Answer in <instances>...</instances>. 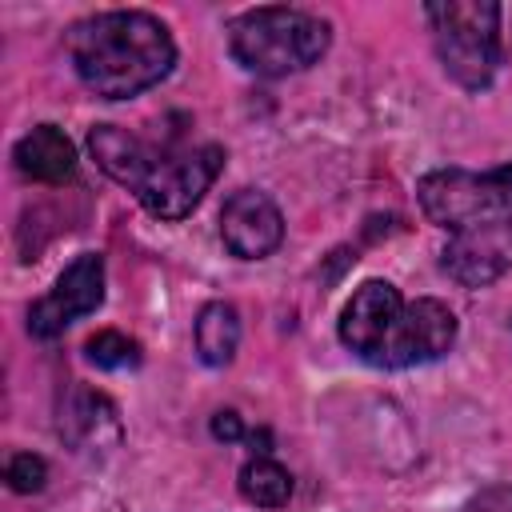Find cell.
Listing matches in <instances>:
<instances>
[{
    "label": "cell",
    "instance_id": "6da1fadb",
    "mask_svg": "<svg viewBox=\"0 0 512 512\" xmlns=\"http://www.w3.org/2000/svg\"><path fill=\"white\" fill-rule=\"evenodd\" d=\"M416 200L448 232L440 268L456 284L484 288L512 268V164L484 172L436 168L416 184Z\"/></svg>",
    "mask_w": 512,
    "mask_h": 512
},
{
    "label": "cell",
    "instance_id": "7a4b0ae2",
    "mask_svg": "<svg viewBox=\"0 0 512 512\" xmlns=\"http://www.w3.org/2000/svg\"><path fill=\"white\" fill-rule=\"evenodd\" d=\"M88 148L96 164L160 220H184L224 168L220 144H188L176 136L144 140L116 124H96Z\"/></svg>",
    "mask_w": 512,
    "mask_h": 512
},
{
    "label": "cell",
    "instance_id": "3957f363",
    "mask_svg": "<svg viewBox=\"0 0 512 512\" xmlns=\"http://www.w3.org/2000/svg\"><path fill=\"white\" fill-rule=\"evenodd\" d=\"M68 56L84 88L104 100H128L160 84L176 64V44L152 12L116 8L76 20L64 32Z\"/></svg>",
    "mask_w": 512,
    "mask_h": 512
},
{
    "label": "cell",
    "instance_id": "277c9868",
    "mask_svg": "<svg viewBox=\"0 0 512 512\" xmlns=\"http://www.w3.org/2000/svg\"><path fill=\"white\" fill-rule=\"evenodd\" d=\"M340 340L376 368L432 364L456 344V316L432 296L408 304L396 284L364 280L340 312Z\"/></svg>",
    "mask_w": 512,
    "mask_h": 512
},
{
    "label": "cell",
    "instance_id": "5b68a950",
    "mask_svg": "<svg viewBox=\"0 0 512 512\" xmlns=\"http://www.w3.org/2000/svg\"><path fill=\"white\" fill-rule=\"evenodd\" d=\"M228 48L256 76H292L328 52V24L300 8H248L228 24Z\"/></svg>",
    "mask_w": 512,
    "mask_h": 512
},
{
    "label": "cell",
    "instance_id": "8992f818",
    "mask_svg": "<svg viewBox=\"0 0 512 512\" xmlns=\"http://www.w3.org/2000/svg\"><path fill=\"white\" fill-rule=\"evenodd\" d=\"M424 16L444 72L468 92L488 88L500 68V4L440 0V4H424Z\"/></svg>",
    "mask_w": 512,
    "mask_h": 512
},
{
    "label": "cell",
    "instance_id": "52a82bcc",
    "mask_svg": "<svg viewBox=\"0 0 512 512\" xmlns=\"http://www.w3.org/2000/svg\"><path fill=\"white\" fill-rule=\"evenodd\" d=\"M100 304H104V256L100 252H80L56 276V284L28 308V332L36 340H52L72 320L96 312Z\"/></svg>",
    "mask_w": 512,
    "mask_h": 512
},
{
    "label": "cell",
    "instance_id": "ba28073f",
    "mask_svg": "<svg viewBox=\"0 0 512 512\" xmlns=\"http://www.w3.org/2000/svg\"><path fill=\"white\" fill-rule=\"evenodd\" d=\"M220 240L240 260H264L284 240V216L260 188H240L220 208Z\"/></svg>",
    "mask_w": 512,
    "mask_h": 512
},
{
    "label": "cell",
    "instance_id": "9c48e42d",
    "mask_svg": "<svg viewBox=\"0 0 512 512\" xmlns=\"http://www.w3.org/2000/svg\"><path fill=\"white\" fill-rule=\"evenodd\" d=\"M56 428L76 452H100L120 440V416L116 404L104 392H92L84 384H68L56 408Z\"/></svg>",
    "mask_w": 512,
    "mask_h": 512
},
{
    "label": "cell",
    "instance_id": "30bf717a",
    "mask_svg": "<svg viewBox=\"0 0 512 512\" xmlns=\"http://www.w3.org/2000/svg\"><path fill=\"white\" fill-rule=\"evenodd\" d=\"M12 160L20 176L40 184H64L76 176V148L56 124H36L28 136H20Z\"/></svg>",
    "mask_w": 512,
    "mask_h": 512
},
{
    "label": "cell",
    "instance_id": "8fae6325",
    "mask_svg": "<svg viewBox=\"0 0 512 512\" xmlns=\"http://www.w3.org/2000/svg\"><path fill=\"white\" fill-rule=\"evenodd\" d=\"M192 340H196V356L208 368H224L236 356V344H240V316H236V308L228 300L204 304L200 316H196Z\"/></svg>",
    "mask_w": 512,
    "mask_h": 512
},
{
    "label": "cell",
    "instance_id": "7c38bea8",
    "mask_svg": "<svg viewBox=\"0 0 512 512\" xmlns=\"http://www.w3.org/2000/svg\"><path fill=\"white\" fill-rule=\"evenodd\" d=\"M240 496L256 508H280L292 496V476L280 460L272 456H252L240 468Z\"/></svg>",
    "mask_w": 512,
    "mask_h": 512
},
{
    "label": "cell",
    "instance_id": "4fadbf2b",
    "mask_svg": "<svg viewBox=\"0 0 512 512\" xmlns=\"http://www.w3.org/2000/svg\"><path fill=\"white\" fill-rule=\"evenodd\" d=\"M84 356H88L96 368H108V372H112V368H132V364L140 360V344H136L132 336L116 332V328H104V332L88 336Z\"/></svg>",
    "mask_w": 512,
    "mask_h": 512
},
{
    "label": "cell",
    "instance_id": "5bb4252c",
    "mask_svg": "<svg viewBox=\"0 0 512 512\" xmlns=\"http://www.w3.org/2000/svg\"><path fill=\"white\" fill-rule=\"evenodd\" d=\"M4 480H8L12 492H24V496L28 492H40L44 480H48V464L36 452H16L8 460V468H4Z\"/></svg>",
    "mask_w": 512,
    "mask_h": 512
},
{
    "label": "cell",
    "instance_id": "9a60e30c",
    "mask_svg": "<svg viewBox=\"0 0 512 512\" xmlns=\"http://www.w3.org/2000/svg\"><path fill=\"white\" fill-rule=\"evenodd\" d=\"M464 512H512V484H492L484 492H476Z\"/></svg>",
    "mask_w": 512,
    "mask_h": 512
},
{
    "label": "cell",
    "instance_id": "2e32d148",
    "mask_svg": "<svg viewBox=\"0 0 512 512\" xmlns=\"http://www.w3.org/2000/svg\"><path fill=\"white\" fill-rule=\"evenodd\" d=\"M212 436H216V440H240V436H244L240 416H236V412H216V416H212Z\"/></svg>",
    "mask_w": 512,
    "mask_h": 512
}]
</instances>
